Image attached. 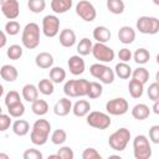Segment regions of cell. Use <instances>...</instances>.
<instances>
[{
	"instance_id": "cell-1",
	"label": "cell",
	"mask_w": 159,
	"mask_h": 159,
	"mask_svg": "<svg viewBox=\"0 0 159 159\" xmlns=\"http://www.w3.org/2000/svg\"><path fill=\"white\" fill-rule=\"evenodd\" d=\"M51 132V124L46 119H37L32 124L30 139L35 145H43L48 140V135Z\"/></svg>"
},
{
	"instance_id": "cell-2",
	"label": "cell",
	"mask_w": 159,
	"mask_h": 159,
	"mask_svg": "<svg viewBox=\"0 0 159 159\" xmlns=\"http://www.w3.org/2000/svg\"><path fill=\"white\" fill-rule=\"evenodd\" d=\"M21 42L25 48L34 50L40 45V26L36 22H29L22 29Z\"/></svg>"
},
{
	"instance_id": "cell-3",
	"label": "cell",
	"mask_w": 159,
	"mask_h": 159,
	"mask_svg": "<svg viewBox=\"0 0 159 159\" xmlns=\"http://www.w3.org/2000/svg\"><path fill=\"white\" fill-rule=\"evenodd\" d=\"M88 84H89V81H87L86 78L68 80L63 86V93L71 98L84 97V96H87Z\"/></svg>"
},
{
	"instance_id": "cell-4",
	"label": "cell",
	"mask_w": 159,
	"mask_h": 159,
	"mask_svg": "<svg viewBox=\"0 0 159 159\" xmlns=\"http://www.w3.org/2000/svg\"><path fill=\"white\" fill-rule=\"evenodd\" d=\"M130 130L128 128H119L116 132H113L108 138V144L113 150L122 152L127 148L129 140H130Z\"/></svg>"
},
{
	"instance_id": "cell-5",
	"label": "cell",
	"mask_w": 159,
	"mask_h": 159,
	"mask_svg": "<svg viewBox=\"0 0 159 159\" xmlns=\"http://www.w3.org/2000/svg\"><path fill=\"white\" fill-rule=\"evenodd\" d=\"M133 154L135 159H149L152 157L150 140L144 134H138L133 139Z\"/></svg>"
},
{
	"instance_id": "cell-6",
	"label": "cell",
	"mask_w": 159,
	"mask_h": 159,
	"mask_svg": "<svg viewBox=\"0 0 159 159\" xmlns=\"http://www.w3.org/2000/svg\"><path fill=\"white\" fill-rule=\"evenodd\" d=\"M87 124L92 128L103 130L112 124V119L107 113H103L99 111H92V112L89 111V113L87 114Z\"/></svg>"
},
{
	"instance_id": "cell-7",
	"label": "cell",
	"mask_w": 159,
	"mask_h": 159,
	"mask_svg": "<svg viewBox=\"0 0 159 159\" xmlns=\"http://www.w3.org/2000/svg\"><path fill=\"white\" fill-rule=\"evenodd\" d=\"M137 30L144 35H155L159 31V20L155 16H140L137 20Z\"/></svg>"
},
{
	"instance_id": "cell-8",
	"label": "cell",
	"mask_w": 159,
	"mask_h": 159,
	"mask_svg": "<svg viewBox=\"0 0 159 159\" xmlns=\"http://www.w3.org/2000/svg\"><path fill=\"white\" fill-rule=\"evenodd\" d=\"M93 57L102 62V63H107V62H112L114 60V51L113 48H111L109 46H107L106 43H101V42H96L93 46H92V52Z\"/></svg>"
},
{
	"instance_id": "cell-9",
	"label": "cell",
	"mask_w": 159,
	"mask_h": 159,
	"mask_svg": "<svg viewBox=\"0 0 159 159\" xmlns=\"http://www.w3.org/2000/svg\"><path fill=\"white\" fill-rule=\"evenodd\" d=\"M76 14L86 22H92L97 16L94 5L88 0H80L76 4Z\"/></svg>"
},
{
	"instance_id": "cell-10",
	"label": "cell",
	"mask_w": 159,
	"mask_h": 159,
	"mask_svg": "<svg viewBox=\"0 0 159 159\" xmlns=\"http://www.w3.org/2000/svg\"><path fill=\"white\" fill-rule=\"evenodd\" d=\"M129 104L128 101L123 97H117L113 99H109L106 103V111L111 116H123L128 112Z\"/></svg>"
},
{
	"instance_id": "cell-11",
	"label": "cell",
	"mask_w": 159,
	"mask_h": 159,
	"mask_svg": "<svg viewBox=\"0 0 159 159\" xmlns=\"http://www.w3.org/2000/svg\"><path fill=\"white\" fill-rule=\"evenodd\" d=\"M42 34L46 37H55L60 32V19L56 15H46L42 19Z\"/></svg>"
},
{
	"instance_id": "cell-12",
	"label": "cell",
	"mask_w": 159,
	"mask_h": 159,
	"mask_svg": "<svg viewBox=\"0 0 159 159\" xmlns=\"http://www.w3.org/2000/svg\"><path fill=\"white\" fill-rule=\"evenodd\" d=\"M0 7L2 15L9 20H15L20 15V4L17 0H5Z\"/></svg>"
},
{
	"instance_id": "cell-13",
	"label": "cell",
	"mask_w": 159,
	"mask_h": 159,
	"mask_svg": "<svg viewBox=\"0 0 159 159\" xmlns=\"http://www.w3.org/2000/svg\"><path fill=\"white\" fill-rule=\"evenodd\" d=\"M67 66H68V70L73 75V76H80L86 70V63H84V60L82 58V56L80 55H73L68 58L67 61Z\"/></svg>"
},
{
	"instance_id": "cell-14",
	"label": "cell",
	"mask_w": 159,
	"mask_h": 159,
	"mask_svg": "<svg viewBox=\"0 0 159 159\" xmlns=\"http://www.w3.org/2000/svg\"><path fill=\"white\" fill-rule=\"evenodd\" d=\"M72 111V102L70 98L63 97L58 99L53 106V113L58 117H65Z\"/></svg>"
},
{
	"instance_id": "cell-15",
	"label": "cell",
	"mask_w": 159,
	"mask_h": 159,
	"mask_svg": "<svg viewBox=\"0 0 159 159\" xmlns=\"http://www.w3.org/2000/svg\"><path fill=\"white\" fill-rule=\"evenodd\" d=\"M118 40L124 43V45H129L135 40V30L130 26H122L118 30Z\"/></svg>"
},
{
	"instance_id": "cell-16",
	"label": "cell",
	"mask_w": 159,
	"mask_h": 159,
	"mask_svg": "<svg viewBox=\"0 0 159 159\" xmlns=\"http://www.w3.org/2000/svg\"><path fill=\"white\" fill-rule=\"evenodd\" d=\"M58 40H60L61 46L70 48L76 43V34H75V31L72 29H63L60 32Z\"/></svg>"
},
{
	"instance_id": "cell-17",
	"label": "cell",
	"mask_w": 159,
	"mask_h": 159,
	"mask_svg": "<svg viewBox=\"0 0 159 159\" xmlns=\"http://www.w3.org/2000/svg\"><path fill=\"white\" fill-rule=\"evenodd\" d=\"M53 56L50 53V52H40L36 55L35 57V63L39 68H42V70H47V68H51L53 66Z\"/></svg>"
},
{
	"instance_id": "cell-18",
	"label": "cell",
	"mask_w": 159,
	"mask_h": 159,
	"mask_svg": "<svg viewBox=\"0 0 159 159\" xmlns=\"http://www.w3.org/2000/svg\"><path fill=\"white\" fill-rule=\"evenodd\" d=\"M92 36L93 39L97 41V42H101V43H106L111 40V30L106 26H96L93 32H92Z\"/></svg>"
},
{
	"instance_id": "cell-19",
	"label": "cell",
	"mask_w": 159,
	"mask_h": 159,
	"mask_svg": "<svg viewBox=\"0 0 159 159\" xmlns=\"http://www.w3.org/2000/svg\"><path fill=\"white\" fill-rule=\"evenodd\" d=\"M0 76L6 82H14L17 80L19 72L15 66L12 65H4L0 67Z\"/></svg>"
},
{
	"instance_id": "cell-20",
	"label": "cell",
	"mask_w": 159,
	"mask_h": 159,
	"mask_svg": "<svg viewBox=\"0 0 159 159\" xmlns=\"http://www.w3.org/2000/svg\"><path fill=\"white\" fill-rule=\"evenodd\" d=\"M91 109V104L86 99H78L75 104H72V113L76 117H86L89 113Z\"/></svg>"
},
{
	"instance_id": "cell-21",
	"label": "cell",
	"mask_w": 159,
	"mask_h": 159,
	"mask_svg": "<svg viewBox=\"0 0 159 159\" xmlns=\"http://www.w3.org/2000/svg\"><path fill=\"white\" fill-rule=\"evenodd\" d=\"M21 94H22V98L29 102V103H32L35 99L39 98V89H37V86L32 84V83H27L22 87L21 89Z\"/></svg>"
},
{
	"instance_id": "cell-22",
	"label": "cell",
	"mask_w": 159,
	"mask_h": 159,
	"mask_svg": "<svg viewBox=\"0 0 159 159\" xmlns=\"http://www.w3.org/2000/svg\"><path fill=\"white\" fill-rule=\"evenodd\" d=\"M150 108L145 103H138L132 108V117L137 120H144L149 117Z\"/></svg>"
},
{
	"instance_id": "cell-23",
	"label": "cell",
	"mask_w": 159,
	"mask_h": 159,
	"mask_svg": "<svg viewBox=\"0 0 159 159\" xmlns=\"http://www.w3.org/2000/svg\"><path fill=\"white\" fill-rule=\"evenodd\" d=\"M73 5V0H51V10L55 14H65Z\"/></svg>"
},
{
	"instance_id": "cell-24",
	"label": "cell",
	"mask_w": 159,
	"mask_h": 159,
	"mask_svg": "<svg viewBox=\"0 0 159 159\" xmlns=\"http://www.w3.org/2000/svg\"><path fill=\"white\" fill-rule=\"evenodd\" d=\"M11 129H12L14 134H16L19 137H24L30 132V124L25 119H16L11 124Z\"/></svg>"
},
{
	"instance_id": "cell-25",
	"label": "cell",
	"mask_w": 159,
	"mask_h": 159,
	"mask_svg": "<svg viewBox=\"0 0 159 159\" xmlns=\"http://www.w3.org/2000/svg\"><path fill=\"white\" fill-rule=\"evenodd\" d=\"M128 91H129V94L130 97L133 98H140L143 96V92H144V84L134 78H132L128 83Z\"/></svg>"
},
{
	"instance_id": "cell-26",
	"label": "cell",
	"mask_w": 159,
	"mask_h": 159,
	"mask_svg": "<svg viewBox=\"0 0 159 159\" xmlns=\"http://www.w3.org/2000/svg\"><path fill=\"white\" fill-rule=\"evenodd\" d=\"M113 71H114V75L122 80H128L132 76V67L127 62H118Z\"/></svg>"
},
{
	"instance_id": "cell-27",
	"label": "cell",
	"mask_w": 159,
	"mask_h": 159,
	"mask_svg": "<svg viewBox=\"0 0 159 159\" xmlns=\"http://www.w3.org/2000/svg\"><path fill=\"white\" fill-rule=\"evenodd\" d=\"M31 109H32V113L41 117V116H45L47 112H48V104L45 99H35L32 103H31Z\"/></svg>"
},
{
	"instance_id": "cell-28",
	"label": "cell",
	"mask_w": 159,
	"mask_h": 159,
	"mask_svg": "<svg viewBox=\"0 0 159 159\" xmlns=\"http://www.w3.org/2000/svg\"><path fill=\"white\" fill-rule=\"evenodd\" d=\"M132 57H133V60H134L135 63H138V65H145L150 60V52L147 48L140 47V48H137L135 50V52L132 55Z\"/></svg>"
},
{
	"instance_id": "cell-29",
	"label": "cell",
	"mask_w": 159,
	"mask_h": 159,
	"mask_svg": "<svg viewBox=\"0 0 159 159\" xmlns=\"http://www.w3.org/2000/svg\"><path fill=\"white\" fill-rule=\"evenodd\" d=\"M50 80L53 83H62L66 80V71L60 66L51 67L50 68Z\"/></svg>"
},
{
	"instance_id": "cell-30",
	"label": "cell",
	"mask_w": 159,
	"mask_h": 159,
	"mask_svg": "<svg viewBox=\"0 0 159 159\" xmlns=\"http://www.w3.org/2000/svg\"><path fill=\"white\" fill-rule=\"evenodd\" d=\"M37 89L40 93H42L45 96H50L55 91V83L50 78H42V80H40V82L37 84Z\"/></svg>"
},
{
	"instance_id": "cell-31",
	"label": "cell",
	"mask_w": 159,
	"mask_h": 159,
	"mask_svg": "<svg viewBox=\"0 0 159 159\" xmlns=\"http://www.w3.org/2000/svg\"><path fill=\"white\" fill-rule=\"evenodd\" d=\"M92 41L88 37H83L80 40V42L77 43V52L80 56H87L92 52Z\"/></svg>"
},
{
	"instance_id": "cell-32",
	"label": "cell",
	"mask_w": 159,
	"mask_h": 159,
	"mask_svg": "<svg viewBox=\"0 0 159 159\" xmlns=\"http://www.w3.org/2000/svg\"><path fill=\"white\" fill-rule=\"evenodd\" d=\"M107 9L114 15H120L125 9V4L123 0H107Z\"/></svg>"
},
{
	"instance_id": "cell-33",
	"label": "cell",
	"mask_w": 159,
	"mask_h": 159,
	"mask_svg": "<svg viewBox=\"0 0 159 159\" xmlns=\"http://www.w3.org/2000/svg\"><path fill=\"white\" fill-rule=\"evenodd\" d=\"M103 93V87L99 82H89L88 84V91H87V97L91 99H96L99 98Z\"/></svg>"
},
{
	"instance_id": "cell-34",
	"label": "cell",
	"mask_w": 159,
	"mask_h": 159,
	"mask_svg": "<svg viewBox=\"0 0 159 159\" xmlns=\"http://www.w3.org/2000/svg\"><path fill=\"white\" fill-rule=\"evenodd\" d=\"M132 78L142 82L143 84H145L149 80V71L145 67H138L134 71H132Z\"/></svg>"
},
{
	"instance_id": "cell-35",
	"label": "cell",
	"mask_w": 159,
	"mask_h": 159,
	"mask_svg": "<svg viewBox=\"0 0 159 159\" xmlns=\"http://www.w3.org/2000/svg\"><path fill=\"white\" fill-rule=\"evenodd\" d=\"M7 113L11 118H21L25 114V106L22 102L15 103L10 107H7Z\"/></svg>"
},
{
	"instance_id": "cell-36",
	"label": "cell",
	"mask_w": 159,
	"mask_h": 159,
	"mask_svg": "<svg viewBox=\"0 0 159 159\" xmlns=\"http://www.w3.org/2000/svg\"><path fill=\"white\" fill-rule=\"evenodd\" d=\"M22 53H24L22 47H21L20 45H16V43L10 45V46H9V48L6 50V56H7L10 60H14V61H16V60L21 58Z\"/></svg>"
},
{
	"instance_id": "cell-37",
	"label": "cell",
	"mask_w": 159,
	"mask_h": 159,
	"mask_svg": "<svg viewBox=\"0 0 159 159\" xmlns=\"http://www.w3.org/2000/svg\"><path fill=\"white\" fill-rule=\"evenodd\" d=\"M67 140V133L63 129H56L51 134V142L55 145H62Z\"/></svg>"
},
{
	"instance_id": "cell-38",
	"label": "cell",
	"mask_w": 159,
	"mask_h": 159,
	"mask_svg": "<svg viewBox=\"0 0 159 159\" xmlns=\"http://www.w3.org/2000/svg\"><path fill=\"white\" fill-rule=\"evenodd\" d=\"M27 7L34 14H40L46 9V1L45 0H29Z\"/></svg>"
},
{
	"instance_id": "cell-39",
	"label": "cell",
	"mask_w": 159,
	"mask_h": 159,
	"mask_svg": "<svg viewBox=\"0 0 159 159\" xmlns=\"http://www.w3.org/2000/svg\"><path fill=\"white\" fill-rule=\"evenodd\" d=\"M114 77H116V75H114V71H113L111 67L106 66L104 71L102 72V75L99 76V78H98V80H99L102 83H104V84H111V83H113V81H114Z\"/></svg>"
},
{
	"instance_id": "cell-40",
	"label": "cell",
	"mask_w": 159,
	"mask_h": 159,
	"mask_svg": "<svg viewBox=\"0 0 159 159\" xmlns=\"http://www.w3.org/2000/svg\"><path fill=\"white\" fill-rule=\"evenodd\" d=\"M20 32V24L16 20H9L5 24V34L10 36H15Z\"/></svg>"
},
{
	"instance_id": "cell-41",
	"label": "cell",
	"mask_w": 159,
	"mask_h": 159,
	"mask_svg": "<svg viewBox=\"0 0 159 159\" xmlns=\"http://www.w3.org/2000/svg\"><path fill=\"white\" fill-rule=\"evenodd\" d=\"M21 102V98H20V93L17 91H9L5 96V106L6 107H10L15 103H19Z\"/></svg>"
},
{
	"instance_id": "cell-42",
	"label": "cell",
	"mask_w": 159,
	"mask_h": 159,
	"mask_svg": "<svg viewBox=\"0 0 159 159\" xmlns=\"http://www.w3.org/2000/svg\"><path fill=\"white\" fill-rule=\"evenodd\" d=\"M148 97L150 101H157L159 99V83L158 82H153L149 84L148 89H147Z\"/></svg>"
},
{
	"instance_id": "cell-43",
	"label": "cell",
	"mask_w": 159,
	"mask_h": 159,
	"mask_svg": "<svg viewBox=\"0 0 159 159\" xmlns=\"http://www.w3.org/2000/svg\"><path fill=\"white\" fill-rule=\"evenodd\" d=\"M57 155L60 157V159H73L75 158V153H73L72 148L71 147H66V145H63V147H61L58 149Z\"/></svg>"
},
{
	"instance_id": "cell-44",
	"label": "cell",
	"mask_w": 159,
	"mask_h": 159,
	"mask_svg": "<svg viewBox=\"0 0 159 159\" xmlns=\"http://www.w3.org/2000/svg\"><path fill=\"white\" fill-rule=\"evenodd\" d=\"M106 68V65L102 63V62H98V63H93L91 67H89V73L94 77V78H99V76L102 75V72L104 71Z\"/></svg>"
},
{
	"instance_id": "cell-45",
	"label": "cell",
	"mask_w": 159,
	"mask_h": 159,
	"mask_svg": "<svg viewBox=\"0 0 159 159\" xmlns=\"http://www.w3.org/2000/svg\"><path fill=\"white\" fill-rule=\"evenodd\" d=\"M42 153L35 148H30V149H26L22 154V158L24 159H42Z\"/></svg>"
},
{
	"instance_id": "cell-46",
	"label": "cell",
	"mask_w": 159,
	"mask_h": 159,
	"mask_svg": "<svg viewBox=\"0 0 159 159\" xmlns=\"http://www.w3.org/2000/svg\"><path fill=\"white\" fill-rule=\"evenodd\" d=\"M82 158L83 159H101L102 155L94 148H86L82 152Z\"/></svg>"
},
{
	"instance_id": "cell-47",
	"label": "cell",
	"mask_w": 159,
	"mask_h": 159,
	"mask_svg": "<svg viewBox=\"0 0 159 159\" xmlns=\"http://www.w3.org/2000/svg\"><path fill=\"white\" fill-rule=\"evenodd\" d=\"M12 124L11 122V117L9 114H0V132H5L10 128V125Z\"/></svg>"
},
{
	"instance_id": "cell-48",
	"label": "cell",
	"mask_w": 159,
	"mask_h": 159,
	"mask_svg": "<svg viewBox=\"0 0 159 159\" xmlns=\"http://www.w3.org/2000/svg\"><path fill=\"white\" fill-rule=\"evenodd\" d=\"M118 58H119V61L120 62H129L130 60H132V51L129 50V48H127V47H123V48H120L119 51H118Z\"/></svg>"
},
{
	"instance_id": "cell-49",
	"label": "cell",
	"mask_w": 159,
	"mask_h": 159,
	"mask_svg": "<svg viewBox=\"0 0 159 159\" xmlns=\"http://www.w3.org/2000/svg\"><path fill=\"white\" fill-rule=\"evenodd\" d=\"M149 140L154 144L159 143V125L158 124L150 127V129H149Z\"/></svg>"
},
{
	"instance_id": "cell-50",
	"label": "cell",
	"mask_w": 159,
	"mask_h": 159,
	"mask_svg": "<svg viewBox=\"0 0 159 159\" xmlns=\"http://www.w3.org/2000/svg\"><path fill=\"white\" fill-rule=\"evenodd\" d=\"M6 42H7V39H6V34H5V31L0 30V48H2V47L6 45Z\"/></svg>"
},
{
	"instance_id": "cell-51",
	"label": "cell",
	"mask_w": 159,
	"mask_h": 159,
	"mask_svg": "<svg viewBox=\"0 0 159 159\" xmlns=\"http://www.w3.org/2000/svg\"><path fill=\"white\" fill-rule=\"evenodd\" d=\"M153 102H154V104H153L152 109H153V112H154L155 114H159V99L153 101Z\"/></svg>"
},
{
	"instance_id": "cell-52",
	"label": "cell",
	"mask_w": 159,
	"mask_h": 159,
	"mask_svg": "<svg viewBox=\"0 0 159 159\" xmlns=\"http://www.w3.org/2000/svg\"><path fill=\"white\" fill-rule=\"evenodd\" d=\"M0 159H9V155L6 153H0Z\"/></svg>"
},
{
	"instance_id": "cell-53",
	"label": "cell",
	"mask_w": 159,
	"mask_h": 159,
	"mask_svg": "<svg viewBox=\"0 0 159 159\" xmlns=\"http://www.w3.org/2000/svg\"><path fill=\"white\" fill-rule=\"evenodd\" d=\"M55 158H57V159H60V157H58L57 154H52V155H48V159H55Z\"/></svg>"
},
{
	"instance_id": "cell-54",
	"label": "cell",
	"mask_w": 159,
	"mask_h": 159,
	"mask_svg": "<svg viewBox=\"0 0 159 159\" xmlns=\"http://www.w3.org/2000/svg\"><path fill=\"white\" fill-rule=\"evenodd\" d=\"M4 94V87H2V84H0V97Z\"/></svg>"
},
{
	"instance_id": "cell-55",
	"label": "cell",
	"mask_w": 159,
	"mask_h": 159,
	"mask_svg": "<svg viewBox=\"0 0 159 159\" xmlns=\"http://www.w3.org/2000/svg\"><path fill=\"white\" fill-rule=\"evenodd\" d=\"M153 2H154L155 5H159V0H153Z\"/></svg>"
},
{
	"instance_id": "cell-56",
	"label": "cell",
	"mask_w": 159,
	"mask_h": 159,
	"mask_svg": "<svg viewBox=\"0 0 159 159\" xmlns=\"http://www.w3.org/2000/svg\"><path fill=\"white\" fill-rule=\"evenodd\" d=\"M4 1H5V0H0V6L2 5V2H4Z\"/></svg>"
},
{
	"instance_id": "cell-57",
	"label": "cell",
	"mask_w": 159,
	"mask_h": 159,
	"mask_svg": "<svg viewBox=\"0 0 159 159\" xmlns=\"http://www.w3.org/2000/svg\"><path fill=\"white\" fill-rule=\"evenodd\" d=\"M2 113V108H1V106H0V114Z\"/></svg>"
}]
</instances>
